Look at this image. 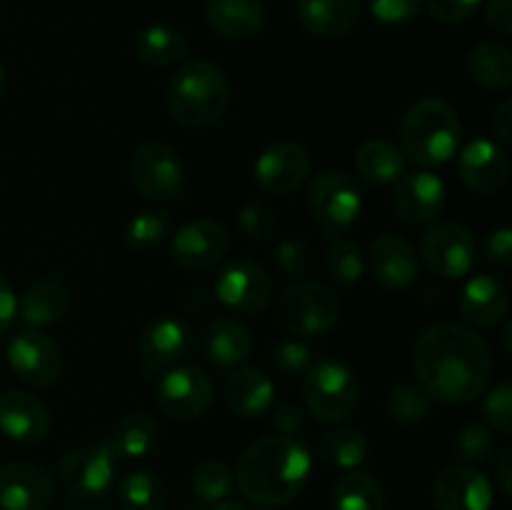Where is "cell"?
<instances>
[{
    "label": "cell",
    "mask_w": 512,
    "mask_h": 510,
    "mask_svg": "<svg viewBox=\"0 0 512 510\" xmlns=\"http://www.w3.org/2000/svg\"><path fill=\"white\" fill-rule=\"evenodd\" d=\"M490 128H493L495 138L503 145L512 143V103L503 100L498 108L493 110V118H490Z\"/></svg>",
    "instance_id": "obj_51"
},
{
    "label": "cell",
    "mask_w": 512,
    "mask_h": 510,
    "mask_svg": "<svg viewBox=\"0 0 512 510\" xmlns=\"http://www.w3.org/2000/svg\"><path fill=\"white\" fill-rule=\"evenodd\" d=\"M418 388L435 403L465 405L488 390L493 355L473 328L460 323L430 325L413 348Z\"/></svg>",
    "instance_id": "obj_1"
},
{
    "label": "cell",
    "mask_w": 512,
    "mask_h": 510,
    "mask_svg": "<svg viewBox=\"0 0 512 510\" xmlns=\"http://www.w3.org/2000/svg\"><path fill=\"white\" fill-rule=\"evenodd\" d=\"M433 503L438 510H490L493 485L475 465H445L433 480Z\"/></svg>",
    "instance_id": "obj_17"
},
{
    "label": "cell",
    "mask_w": 512,
    "mask_h": 510,
    "mask_svg": "<svg viewBox=\"0 0 512 510\" xmlns=\"http://www.w3.org/2000/svg\"><path fill=\"white\" fill-rule=\"evenodd\" d=\"M495 483H498L500 493L503 495H512V450H503L495 463Z\"/></svg>",
    "instance_id": "obj_52"
},
{
    "label": "cell",
    "mask_w": 512,
    "mask_h": 510,
    "mask_svg": "<svg viewBox=\"0 0 512 510\" xmlns=\"http://www.w3.org/2000/svg\"><path fill=\"white\" fill-rule=\"evenodd\" d=\"M235 485V473L223 460H203L193 473V493L203 503H220L230 495Z\"/></svg>",
    "instance_id": "obj_38"
},
{
    "label": "cell",
    "mask_w": 512,
    "mask_h": 510,
    "mask_svg": "<svg viewBox=\"0 0 512 510\" xmlns=\"http://www.w3.org/2000/svg\"><path fill=\"white\" fill-rule=\"evenodd\" d=\"M205 20L225 38L245 40L265 25L263 0H205Z\"/></svg>",
    "instance_id": "obj_28"
},
{
    "label": "cell",
    "mask_w": 512,
    "mask_h": 510,
    "mask_svg": "<svg viewBox=\"0 0 512 510\" xmlns=\"http://www.w3.org/2000/svg\"><path fill=\"white\" fill-rule=\"evenodd\" d=\"M168 230V215L160 213V210H143V213L130 218L128 225H125V243H128V248L145 253V250L158 248L165 240V235H168Z\"/></svg>",
    "instance_id": "obj_39"
},
{
    "label": "cell",
    "mask_w": 512,
    "mask_h": 510,
    "mask_svg": "<svg viewBox=\"0 0 512 510\" xmlns=\"http://www.w3.org/2000/svg\"><path fill=\"white\" fill-rule=\"evenodd\" d=\"M485 20L500 35L512 33V0H488L485 3Z\"/></svg>",
    "instance_id": "obj_48"
},
{
    "label": "cell",
    "mask_w": 512,
    "mask_h": 510,
    "mask_svg": "<svg viewBox=\"0 0 512 510\" xmlns=\"http://www.w3.org/2000/svg\"><path fill=\"white\" fill-rule=\"evenodd\" d=\"M483 415L485 425L493 430H498L500 435H512V383L503 380V383L493 385L488 395L483 400Z\"/></svg>",
    "instance_id": "obj_44"
},
{
    "label": "cell",
    "mask_w": 512,
    "mask_h": 510,
    "mask_svg": "<svg viewBox=\"0 0 512 510\" xmlns=\"http://www.w3.org/2000/svg\"><path fill=\"white\" fill-rule=\"evenodd\" d=\"M55 485L48 470L28 460L0 465V510H48Z\"/></svg>",
    "instance_id": "obj_18"
},
{
    "label": "cell",
    "mask_w": 512,
    "mask_h": 510,
    "mask_svg": "<svg viewBox=\"0 0 512 510\" xmlns=\"http://www.w3.org/2000/svg\"><path fill=\"white\" fill-rule=\"evenodd\" d=\"M203 348L218 368L235 370L253 353V335L240 320L223 315L205 328Z\"/></svg>",
    "instance_id": "obj_27"
},
{
    "label": "cell",
    "mask_w": 512,
    "mask_h": 510,
    "mask_svg": "<svg viewBox=\"0 0 512 510\" xmlns=\"http://www.w3.org/2000/svg\"><path fill=\"white\" fill-rule=\"evenodd\" d=\"M53 428V415L48 405L25 390H3L0 393V433L23 445H35L48 438Z\"/></svg>",
    "instance_id": "obj_20"
},
{
    "label": "cell",
    "mask_w": 512,
    "mask_h": 510,
    "mask_svg": "<svg viewBox=\"0 0 512 510\" xmlns=\"http://www.w3.org/2000/svg\"><path fill=\"white\" fill-rule=\"evenodd\" d=\"M308 208L330 235H340L358 220L363 210V195L348 173L323 170L313 175L308 185Z\"/></svg>",
    "instance_id": "obj_7"
},
{
    "label": "cell",
    "mask_w": 512,
    "mask_h": 510,
    "mask_svg": "<svg viewBox=\"0 0 512 510\" xmlns=\"http://www.w3.org/2000/svg\"><path fill=\"white\" fill-rule=\"evenodd\" d=\"M315 453L330 468L358 470L368 460L370 443L363 430L333 428L315 440Z\"/></svg>",
    "instance_id": "obj_33"
},
{
    "label": "cell",
    "mask_w": 512,
    "mask_h": 510,
    "mask_svg": "<svg viewBox=\"0 0 512 510\" xmlns=\"http://www.w3.org/2000/svg\"><path fill=\"white\" fill-rule=\"evenodd\" d=\"M8 363L30 388H53L63 375V350L43 330H20L8 343Z\"/></svg>",
    "instance_id": "obj_12"
},
{
    "label": "cell",
    "mask_w": 512,
    "mask_h": 510,
    "mask_svg": "<svg viewBox=\"0 0 512 510\" xmlns=\"http://www.w3.org/2000/svg\"><path fill=\"white\" fill-rule=\"evenodd\" d=\"M325 273L340 288H350V285L360 283V278L365 275L363 250L345 233L330 235L328 250H325Z\"/></svg>",
    "instance_id": "obj_35"
},
{
    "label": "cell",
    "mask_w": 512,
    "mask_h": 510,
    "mask_svg": "<svg viewBox=\"0 0 512 510\" xmlns=\"http://www.w3.org/2000/svg\"><path fill=\"white\" fill-rule=\"evenodd\" d=\"M273 275L258 260L238 258L220 270L215 298L238 315H260L273 300Z\"/></svg>",
    "instance_id": "obj_10"
},
{
    "label": "cell",
    "mask_w": 512,
    "mask_h": 510,
    "mask_svg": "<svg viewBox=\"0 0 512 510\" xmlns=\"http://www.w3.org/2000/svg\"><path fill=\"white\" fill-rule=\"evenodd\" d=\"M430 403L433 400L413 383H403L398 388H393L385 398V415L393 420L395 425H403V428H410V425L423 423L430 415Z\"/></svg>",
    "instance_id": "obj_37"
},
{
    "label": "cell",
    "mask_w": 512,
    "mask_h": 510,
    "mask_svg": "<svg viewBox=\"0 0 512 510\" xmlns=\"http://www.w3.org/2000/svg\"><path fill=\"white\" fill-rule=\"evenodd\" d=\"M483 0H428V10L438 23L458 25L473 18Z\"/></svg>",
    "instance_id": "obj_46"
},
{
    "label": "cell",
    "mask_w": 512,
    "mask_h": 510,
    "mask_svg": "<svg viewBox=\"0 0 512 510\" xmlns=\"http://www.w3.org/2000/svg\"><path fill=\"white\" fill-rule=\"evenodd\" d=\"M295 15L315 38H343L363 20V0H298Z\"/></svg>",
    "instance_id": "obj_24"
},
{
    "label": "cell",
    "mask_w": 512,
    "mask_h": 510,
    "mask_svg": "<svg viewBox=\"0 0 512 510\" xmlns=\"http://www.w3.org/2000/svg\"><path fill=\"white\" fill-rule=\"evenodd\" d=\"M190 345H193V330L183 318L175 315H160V318L150 320L138 338L140 363H143L145 378L165 373L173 368L175 363L188 355Z\"/></svg>",
    "instance_id": "obj_14"
},
{
    "label": "cell",
    "mask_w": 512,
    "mask_h": 510,
    "mask_svg": "<svg viewBox=\"0 0 512 510\" xmlns=\"http://www.w3.org/2000/svg\"><path fill=\"white\" fill-rule=\"evenodd\" d=\"M230 233L213 218H198L180 225L170 240V258L185 270H208L225 258Z\"/></svg>",
    "instance_id": "obj_15"
},
{
    "label": "cell",
    "mask_w": 512,
    "mask_h": 510,
    "mask_svg": "<svg viewBox=\"0 0 512 510\" xmlns=\"http://www.w3.org/2000/svg\"><path fill=\"white\" fill-rule=\"evenodd\" d=\"M333 510H385V488L373 473L345 470L330 493Z\"/></svg>",
    "instance_id": "obj_32"
},
{
    "label": "cell",
    "mask_w": 512,
    "mask_h": 510,
    "mask_svg": "<svg viewBox=\"0 0 512 510\" xmlns=\"http://www.w3.org/2000/svg\"><path fill=\"white\" fill-rule=\"evenodd\" d=\"M313 160L303 145L283 140L258 155L253 165V178L260 190L270 195H288L308 180Z\"/></svg>",
    "instance_id": "obj_16"
},
{
    "label": "cell",
    "mask_w": 512,
    "mask_h": 510,
    "mask_svg": "<svg viewBox=\"0 0 512 510\" xmlns=\"http://www.w3.org/2000/svg\"><path fill=\"white\" fill-rule=\"evenodd\" d=\"M493 430L485 423H468L458 430L453 440V453L458 458V463L475 465L483 463L493 453Z\"/></svg>",
    "instance_id": "obj_40"
},
{
    "label": "cell",
    "mask_w": 512,
    "mask_h": 510,
    "mask_svg": "<svg viewBox=\"0 0 512 510\" xmlns=\"http://www.w3.org/2000/svg\"><path fill=\"white\" fill-rule=\"evenodd\" d=\"M485 255L490 263L500 270H508L512 265V230L498 228L485 240Z\"/></svg>",
    "instance_id": "obj_47"
},
{
    "label": "cell",
    "mask_w": 512,
    "mask_h": 510,
    "mask_svg": "<svg viewBox=\"0 0 512 510\" xmlns=\"http://www.w3.org/2000/svg\"><path fill=\"white\" fill-rule=\"evenodd\" d=\"M275 383L260 368H235L225 380V403L235 415L255 420L273 408Z\"/></svg>",
    "instance_id": "obj_26"
},
{
    "label": "cell",
    "mask_w": 512,
    "mask_h": 510,
    "mask_svg": "<svg viewBox=\"0 0 512 510\" xmlns=\"http://www.w3.org/2000/svg\"><path fill=\"white\" fill-rule=\"evenodd\" d=\"M458 175L478 195H495L508 185L510 158L495 140L478 138L460 153Z\"/></svg>",
    "instance_id": "obj_21"
},
{
    "label": "cell",
    "mask_w": 512,
    "mask_h": 510,
    "mask_svg": "<svg viewBox=\"0 0 512 510\" xmlns=\"http://www.w3.org/2000/svg\"><path fill=\"white\" fill-rule=\"evenodd\" d=\"M268 363L278 375L293 378V375H303L310 368V363H313V350H310L308 343H303L298 338L283 340V343L273 345V350L268 355Z\"/></svg>",
    "instance_id": "obj_41"
},
{
    "label": "cell",
    "mask_w": 512,
    "mask_h": 510,
    "mask_svg": "<svg viewBox=\"0 0 512 510\" xmlns=\"http://www.w3.org/2000/svg\"><path fill=\"white\" fill-rule=\"evenodd\" d=\"M155 400L168 418L180 423L198 420L208 413L215 400L213 380L198 365L168 368L155 385Z\"/></svg>",
    "instance_id": "obj_9"
},
{
    "label": "cell",
    "mask_w": 512,
    "mask_h": 510,
    "mask_svg": "<svg viewBox=\"0 0 512 510\" xmlns=\"http://www.w3.org/2000/svg\"><path fill=\"white\" fill-rule=\"evenodd\" d=\"M3 90H5V68L0 63V98H3Z\"/></svg>",
    "instance_id": "obj_54"
},
{
    "label": "cell",
    "mask_w": 512,
    "mask_h": 510,
    "mask_svg": "<svg viewBox=\"0 0 512 510\" xmlns=\"http://www.w3.org/2000/svg\"><path fill=\"white\" fill-rule=\"evenodd\" d=\"M275 225H278V220H275V210L270 208L268 200L250 198L240 208L238 228L248 240H255V243L268 240L275 233Z\"/></svg>",
    "instance_id": "obj_42"
},
{
    "label": "cell",
    "mask_w": 512,
    "mask_h": 510,
    "mask_svg": "<svg viewBox=\"0 0 512 510\" xmlns=\"http://www.w3.org/2000/svg\"><path fill=\"white\" fill-rule=\"evenodd\" d=\"M118 503L123 510H165L168 488L155 473L135 470L118 485Z\"/></svg>",
    "instance_id": "obj_36"
},
{
    "label": "cell",
    "mask_w": 512,
    "mask_h": 510,
    "mask_svg": "<svg viewBox=\"0 0 512 510\" xmlns=\"http://www.w3.org/2000/svg\"><path fill=\"white\" fill-rule=\"evenodd\" d=\"M368 8L380 23L403 25L420 13L423 0H368Z\"/></svg>",
    "instance_id": "obj_45"
},
{
    "label": "cell",
    "mask_w": 512,
    "mask_h": 510,
    "mask_svg": "<svg viewBox=\"0 0 512 510\" xmlns=\"http://www.w3.org/2000/svg\"><path fill=\"white\" fill-rule=\"evenodd\" d=\"M460 125L453 105L440 98H423L413 103L400 123V150L420 168L443 165L458 153Z\"/></svg>",
    "instance_id": "obj_4"
},
{
    "label": "cell",
    "mask_w": 512,
    "mask_h": 510,
    "mask_svg": "<svg viewBox=\"0 0 512 510\" xmlns=\"http://www.w3.org/2000/svg\"><path fill=\"white\" fill-rule=\"evenodd\" d=\"M468 75L488 90H505L512 85V50L500 40H480L465 58Z\"/></svg>",
    "instance_id": "obj_30"
},
{
    "label": "cell",
    "mask_w": 512,
    "mask_h": 510,
    "mask_svg": "<svg viewBox=\"0 0 512 510\" xmlns=\"http://www.w3.org/2000/svg\"><path fill=\"white\" fill-rule=\"evenodd\" d=\"M420 258L438 278L458 280L475 268L478 248L473 233L465 225L438 223L420 240Z\"/></svg>",
    "instance_id": "obj_13"
},
{
    "label": "cell",
    "mask_w": 512,
    "mask_h": 510,
    "mask_svg": "<svg viewBox=\"0 0 512 510\" xmlns=\"http://www.w3.org/2000/svg\"><path fill=\"white\" fill-rule=\"evenodd\" d=\"M275 265L288 278L303 280L313 268V250L303 238H285L275 248Z\"/></svg>",
    "instance_id": "obj_43"
},
{
    "label": "cell",
    "mask_w": 512,
    "mask_h": 510,
    "mask_svg": "<svg viewBox=\"0 0 512 510\" xmlns=\"http://www.w3.org/2000/svg\"><path fill=\"white\" fill-rule=\"evenodd\" d=\"M460 315L473 328H498L510 308V293L505 283L493 275H475L460 293Z\"/></svg>",
    "instance_id": "obj_23"
},
{
    "label": "cell",
    "mask_w": 512,
    "mask_h": 510,
    "mask_svg": "<svg viewBox=\"0 0 512 510\" xmlns=\"http://www.w3.org/2000/svg\"><path fill=\"white\" fill-rule=\"evenodd\" d=\"M313 473L310 450L290 435H263L253 440L235 468L240 493L260 508H283L293 503Z\"/></svg>",
    "instance_id": "obj_2"
},
{
    "label": "cell",
    "mask_w": 512,
    "mask_h": 510,
    "mask_svg": "<svg viewBox=\"0 0 512 510\" xmlns=\"http://www.w3.org/2000/svg\"><path fill=\"white\" fill-rule=\"evenodd\" d=\"M158 420L148 413H130L115 423L108 435V450L118 460L145 458L158 443Z\"/></svg>",
    "instance_id": "obj_31"
},
{
    "label": "cell",
    "mask_w": 512,
    "mask_h": 510,
    "mask_svg": "<svg viewBox=\"0 0 512 510\" xmlns=\"http://www.w3.org/2000/svg\"><path fill=\"white\" fill-rule=\"evenodd\" d=\"M300 395L320 423H343L360 405V380L340 360H315L300 380Z\"/></svg>",
    "instance_id": "obj_6"
},
{
    "label": "cell",
    "mask_w": 512,
    "mask_h": 510,
    "mask_svg": "<svg viewBox=\"0 0 512 510\" xmlns=\"http://www.w3.org/2000/svg\"><path fill=\"white\" fill-rule=\"evenodd\" d=\"M418 250L398 233H383L370 248V270L380 288L408 290L418 280Z\"/></svg>",
    "instance_id": "obj_22"
},
{
    "label": "cell",
    "mask_w": 512,
    "mask_h": 510,
    "mask_svg": "<svg viewBox=\"0 0 512 510\" xmlns=\"http://www.w3.org/2000/svg\"><path fill=\"white\" fill-rule=\"evenodd\" d=\"M343 303L333 288L315 280H295L275 300V320L293 338H318L340 323Z\"/></svg>",
    "instance_id": "obj_5"
},
{
    "label": "cell",
    "mask_w": 512,
    "mask_h": 510,
    "mask_svg": "<svg viewBox=\"0 0 512 510\" xmlns=\"http://www.w3.org/2000/svg\"><path fill=\"white\" fill-rule=\"evenodd\" d=\"M130 183L153 203L178 200L185 190V168L170 145L148 143L133 153L128 163Z\"/></svg>",
    "instance_id": "obj_8"
},
{
    "label": "cell",
    "mask_w": 512,
    "mask_h": 510,
    "mask_svg": "<svg viewBox=\"0 0 512 510\" xmlns=\"http://www.w3.org/2000/svg\"><path fill=\"white\" fill-rule=\"evenodd\" d=\"M233 88L220 65L195 58L180 65L168 83V110L185 128H210L230 108Z\"/></svg>",
    "instance_id": "obj_3"
},
{
    "label": "cell",
    "mask_w": 512,
    "mask_h": 510,
    "mask_svg": "<svg viewBox=\"0 0 512 510\" xmlns=\"http://www.w3.org/2000/svg\"><path fill=\"white\" fill-rule=\"evenodd\" d=\"M70 290L58 278H38L23 290L18 300V315L28 328H48V325L63 323L68 315Z\"/></svg>",
    "instance_id": "obj_25"
},
{
    "label": "cell",
    "mask_w": 512,
    "mask_h": 510,
    "mask_svg": "<svg viewBox=\"0 0 512 510\" xmlns=\"http://www.w3.org/2000/svg\"><path fill=\"white\" fill-rule=\"evenodd\" d=\"M133 48L140 63L150 65V68H170V65H178L185 60L188 40L168 25H148L138 33Z\"/></svg>",
    "instance_id": "obj_34"
},
{
    "label": "cell",
    "mask_w": 512,
    "mask_h": 510,
    "mask_svg": "<svg viewBox=\"0 0 512 510\" xmlns=\"http://www.w3.org/2000/svg\"><path fill=\"white\" fill-rule=\"evenodd\" d=\"M448 203V188L438 175L430 170H415L405 173L398 180L393 193V208L403 223L408 225H425L433 223L443 213Z\"/></svg>",
    "instance_id": "obj_19"
},
{
    "label": "cell",
    "mask_w": 512,
    "mask_h": 510,
    "mask_svg": "<svg viewBox=\"0 0 512 510\" xmlns=\"http://www.w3.org/2000/svg\"><path fill=\"white\" fill-rule=\"evenodd\" d=\"M115 473H118V458L105 443L68 450L58 463L60 483L78 500H98L108 495L115 483Z\"/></svg>",
    "instance_id": "obj_11"
},
{
    "label": "cell",
    "mask_w": 512,
    "mask_h": 510,
    "mask_svg": "<svg viewBox=\"0 0 512 510\" xmlns=\"http://www.w3.org/2000/svg\"><path fill=\"white\" fill-rule=\"evenodd\" d=\"M408 168V158L398 143L388 138H370L355 150V170L370 185L398 183Z\"/></svg>",
    "instance_id": "obj_29"
},
{
    "label": "cell",
    "mask_w": 512,
    "mask_h": 510,
    "mask_svg": "<svg viewBox=\"0 0 512 510\" xmlns=\"http://www.w3.org/2000/svg\"><path fill=\"white\" fill-rule=\"evenodd\" d=\"M15 318H18V295L13 293L8 280L0 275V335L8 333Z\"/></svg>",
    "instance_id": "obj_50"
},
{
    "label": "cell",
    "mask_w": 512,
    "mask_h": 510,
    "mask_svg": "<svg viewBox=\"0 0 512 510\" xmlns=\"http://www.w3.org/2000/svg\"><path fill=\"white\" fill-rule=\"evenodd\" d=\"M273 425L280 430V435H290V438H293L295 433L303 430V413H300V408H295V405L283 403L275 408Z\"/></svg>",
    "instance_id": "obj_49"
},
{
    "label": "cell",
    "mask_w": 512,
    "mask_h": 510,
    "mask_svg": "<svg viewBox=\"0 0 512 510\" xmlns=\"http://www.w3.org/2000/svg\"><path fill=\"white\" fill-rule=\"evenodd\" d=\"M210 510H253V508L240 503V500H220V503H215Z\"/></svg>",
    "instance_id": "obj_53"
}]
</instances>
